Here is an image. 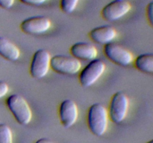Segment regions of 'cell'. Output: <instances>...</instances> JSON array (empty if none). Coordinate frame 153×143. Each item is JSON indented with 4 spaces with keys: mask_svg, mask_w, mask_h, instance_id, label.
<instances>
[{
    "mask_svg": "<svg viewBox=\"0 0 153 143\" xmlns=\"http://www.w3.org/2000/svg\"><path fill=\"white\" fill-rule=\"evenodd\" d=\"M108 112L100 103H96L90 107L88 112V126L91 132L97 136L105 133L108 124Z\"/></svg>",
    "mask_w": 153,
    "mask_h": 143,
    "instance_id": "cell-1",
    "label": "cell"
},
{
    "mask_svg": "<svg viewBox=\"0 0 153 143\" xmlns=\"http://www.w3.org/2000/svg\"><path fill=\"white\" fill-rule=\"evenodd\" d=\"M6 104L16 122L27 125L32 119V111L26 100L17 94H12L6 100Z\"/></svg>",
    "mask_w": 153,
    "mask_h": 143,
    "instance_id": "cell-2",
    "label": "cell"
},
{
    "mask_svg": "<svg viewBox=\"0 0 153 143\" xmlns=\"http://www.w3.org/2000/svg\"><path fill=\"white\" fill-rule=\"evenodd\" d=\"M129 107V99L123 92H117L109 104L108 116L112 122L120 124L126 119Z\"/></svg>",
    "mask_w": 153,
    "mask_h": 143,
    "instance_id": "cell-3",
    "label": "cell"
},
{
    "mask_svg": "<svg viewBox=\"0 0 153 143\" xmlns=\"http://www.w3.org/2000/svg\"><path fill=\"white\" fill-rule=\"evenodd\" d=\"M105 64L100 59L90 61L79 75V80L83 87H90L100 79L105 71Z\"/></svg>",
    "mask_w": 153,
    "mask_h": 143,
    "instance_id": "cell-4",
    "label": "cell"
},
{
    "mask_svg": "<svg viewBox=\"0 0 153 143\" xmlns=\"http://www.w3.org/2000/svg\"><path fill=\"white\" fill-rule=\"evenodd\" d=\"M50 68L59 74L72 75L80 72L82 63L73 56L57 55L51 57Z\"/></svg>",
    "mask_w": 153,
    "mask_h": 143,
    "instance_id": "cell-5",
    "label": "cell"
},
{
    "mask_svg": "<svg viewBox=\"0 0 153 143\" xmlns=\"http://www.w3.org/2000/svg\"><path fill=\"white\" fill-rule=\"evenodd\" d=\"M51 55L46 49H39L33 55L29 72L35 79L43 78L50 69Z\"/></svg>",
    "mask_w": 153,
    "mask_h": 143,
    "instance_id": "cell-6",
    "label": "cell"
},
{
    "mask_svg": "<svg viewBox=\"0 0 153 143\" xmlns=\"http://www.w3.org/2000/svg\"><path fill=\"white\" fill-rule=\"evenodd\" d=\"M104 53L108 59L121 66H128L134 62L133 55L120 45L111 43L104 46Z\"/></svg>",
    "mask_w": 153,
    "mask_h": 143,
    "instance_id": "cell-7",
    "label": "cell"
},
{
    "mask_svg": "<svg viewBox=\"0 0 153 143\" xmlns=\"http://www.w3.org/2000/svg\"><path fill=\"white\" fill-rule=\"evenodd\" d=\"M131 8V4L126 0H113L103 7L101 15L105 20L113 22L126 16Z\"/></svg>",
    "mask_w": 153,
    "mask_h": 143,
    "instance_id": "cell-8",
    "label": "cell"
},
{
    "mask_svg": "<svg viewBox=\"0 0 153 143\" xmlns=\"http://www.w3.org/2000/svg\"><path fill=\"white\" fill-rule=\"evenodd\" d=\"M51 26V21L44 16H35L27 18L20 24L22 31L31 35L43 34L46 32Z\"/></svg>",
    "mask_w": 153,
    "mask_h": 143,
    "instance_id": "cell-9",
    "label": "cell"
},
{
    "mask_svg": "<svg viewBox=\"0 0 153 143\" xmlns=\"http://www.w3.org/2000/svg\"><path fill=\"white\" fill-rule=\"evenodd\" d=\"M58 116L60 122L64 128H71L75 125L79 116L77 104L73 100H64L60 104Z\"/></svg>",
    "mask_w": 153,
    "mask_h": 143,
    "instance_id": "cell-10",
    "label": "cell"
},
{
    "mask_svg": "<svg viewBox=\"0 0 153 143\" xmlns=\"http://www.w3.org/2000/svg\"><path fill=\"white\" fill-rule=\"evenodd\" d=\"M117 31L111 25H101L94 28L90 31L89 37L94 43L107 45L112 43L117 37Z\"/></svg>",
    "mask_w": 153,
    "mask_h": 143,
    "instance_id": "cell-11",
    "label": "cell"
},
{
    "mask_svg": "<svg viewBox=\"0 0 153 143\" xmlns=\"http://www.w3.org/2000/svg\"><path fill=\"white\" fill-rule=\"evenodd\" d=\"M73 57L79 60H92L97 58L98 52L94 45L85 42H79L73 44L70 49Z\"/></svg>",
    "mask_w": 153,
    "mask_h": 143,
    "instance_id": "cell-12",
    "label": "cell"
},
{
    "mask_svg": "<svg viewBox=\"0 0 153 143\" xmlns=\"http://www.w3.org/2000/svg\"><path fill=\"white\" fill-rule=\"evenodd\" d=\"M0 55L9 61H16L20 57V51L11 41L0 37Z\"/></svg>",
    "mask_w": 153,
    "mask_h": 143,
    "instance_id": "cell-13",
    "label": "cell"
},
{
    "mask_svg": "<svg viewBox=\"0 0 153 143\" xmlns=\"http://www.w3.org/2000/svg\"><path fill=\"white\" fill-rule=\"evenodd\" d=\"M134 66L140 72L153 74V54L146 53L138 55L134 60Z\"/></svg>",
    "mask_w": 153,
    "mask_h": 143,
    "instance_id": "cell-14",
    "label": "cell"
},
{
    "mask_svg": "<svg viewBox=\"0 0 153 143\" xmlns=\"http://www.w3.org/2000/svg\"><path fill=\"white\" fill-rule=\"evenodd\" d=\"M0 143H13V133L5 124H0Z\"/></svg>",
    "mask_w": 153,
    "mask_h": 143,
    "instance_id": "cell-15",
    "label": "cell"
},
{
    "mask_svg": "<svg viewBox=\"0 0 153 143\" xmlns=\"http://www.w3.org/2000/svg\"><path fill=\"white\" fill-rule=\"evenodd\" d=\"M79 0H60L61 10L65 13H71L76 10Z\"/></svg>",
    "mask_w": 153,
    "mask_h": 143,
    "instance_id": "cell-16",
    "label": "cell"
},
{
    "mask_svg": "<svg viewBox=\"0 0 153 143\" xmlns=\"http://www.w3.org/2000/svg\"><path fill=\"white\" fill-rule=\"evenodd\" d=\"M146 14L149 25L153 28V1H150L146 6Z\"/></svg>",
    "mask_w": 153,
    "mask_h": 143,
    "instance_id": "cell-17",
    "label": "cell"
},
{
    "mask_svg": "<svg viewBox=\"0 0 153 143\" xmlns=\"http://www.w3.org/2000/svg\"><path fill=\"white\" fill-rule=\"evenodd\" d=\"M9 91V86L4 81H0V99L5 96Z\"/></svg>",
    "mask_w": 153,
    "mask_h": 143,
    "instance_id": "cell-18",
    "label": "cell"
},
{
    "mask_svg": "<svg viewBox=\"0 0 153 143\" xmlns=\"http://www.w3.org/2000/svg\"><path fill=\"white\" fill-rule=\"evenodd\" d=\"M19 1L28 5L37 6L46 2V0H19Z\"/></svg>",
    "mask_w": 153,
    "mask_h": 143,
    "instance_id": "cell-19",
    "label": "cell"
},
{
    "mask_svg": "<svg viewBox=\"0 0 153 143\" xmlns=\"http://www.w3.org/2000/svg\"><path fill=\"white\" fill-rule=\"evenodd\" d=\"M15 0H0V7L4 9H9L13 5Z\"/></svg>",
    "mask_w": 153,
    "mask_h": 143,
    "instance_id": "cell-20",
    "label": "cell"
},
{
    "mask_svg": "<svg viewBox=\"0 0 153 143\" xmlns=\"http://www.w3.org/2000/svg\"><path fill=\"white\" fill-rule=\"evenodd\" d=\"M35 143H55V142L51 141L50 139H48L41 138V139H37V141L35 142Z\"/></svg>",
    "mask_w": 153,
    "mask_h": 143,
    "instance_id": "cell-21",
    "label": "cell"
},
{
    "mask_svg": "<svg viewBox=\"0 0 153 143\" xmlns=\"http://www.w3.org/2000/svg\"><path fill=\"white\" fill-rule=\"evenodd\" d=\"M146 143H153V139H152L149 140V141H148L147 142H146Z\"/></svg>",
    "mask_w": 153,
    "mask_h": 143,
    "instance_id": "cell-22",
    "label": "cell"
}]
</instances>
